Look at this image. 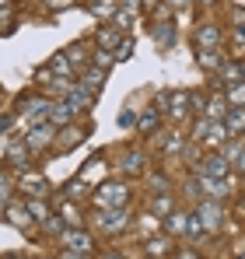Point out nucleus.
Returning a JSON list of instances; mask_svg holds the SVG:
<instances>
[{"instance_id":"nucleus-1","label":"nucleus","mask_w":245,"mask_h":259,"mask_svg":"<svg viewBox=\"0 0 245 259\" xmlns=\"http://www.w3.org/2000/svg\"><path fill=\"white\" fill-rule=\"evenodd\" d=\"M130 200H133V189H130V182H123V179H105V182H98V189L91 193V203H95L98 210H123V207H130Z\"/></svg>"},{"instance_id":"nucleus-2","label":"nucleus","mask_w":245,"mask_h":259,"mask_svg":"<svg viewBox=\"0 0 245 259\" xmlns=\"http://www.w3.org/2000/svg\"><path fill=\"white\" fill-rule=\"evenodd\" d=\"M158 105L165 109V116L175 123V126H182V123H189V116H193V105H189V91H168L158 98ZM154 105V109H158Z\"/></svg>"},{"instance_id":"nucleus-3","label":"nucleus","mask_w":245,"mask_h":259,"mask_svg":"<svg viewBox=\"0 0 245 259\" xmlns=\"http://www.w3.org/2000/svg\"><path fill=\"white\" fill-rule=\"evenodd\" d=\"M130 224H133V210L130 207H123V210H98V217H95V228L102 235H123Z\"/></svg>"},{"instance_id":"nucleus-4","label":"nucleus","mask_w":245,"mask_h":259,"mask_svg":"<svg viewBox=\"0 0 245 259\" xmlns=\"http://www.w3.org/2000/svg\"><path fill=\"white\" fill-rule=\"evenodd\" d=\"M193 214L200 217V228H203V235H217L221 231V224H224V210H221V200H200L196 203V210Z\"/></svg>"},{"instance_id":"nucleus-5","label":"nucleus","mask_w":245,"mask_h":259,"mask_svg":"<svg viewBox=\"0 0 245 259\" xmlns=\"http://www.w3.org/2000/svg\"><path fill=\"white\" fill-rule=\"evenodd\" d=\"M231 172V165H228V158L221 154V151H210L203 161H200V168H196V179H214V182H224Z\"/></svg>"},{"instance_id":"nucleus-6","label":"nucleus","mask_w":245,"mask_h":259,"mask_svg":"<svg viewBox=\"0 0 245 259\" xmlns=\"http://www.w3.org/2000/svg\"><path fill=\"white\" fill-rule=\"evenodd\" d=\"M60 242H63L67 252H77V256H91V252H95V242H91V235H88L84 228H67V231L60 235Z\"/></svg>"},{"instance_id":"nucleus-7","label":"nucleus","mask_w":245,"mask_h":259,"mask_svg":"<svg viewBox=\"0 0 245 259\" xmlns=\"http://www.w3.org/2000/svg\"><path fill=\"white\" fill-rule=\"evenodd\" d=\"M151 39H154V46H158L161 53H168L172 46L179 42V25H175L172 18H165V21H151Z\"/></svg>"},{"instance_id":"nucleus-8","label":"nucleus","mask_w":245,"mask_h":259,"mask_svg":"<svg viewBox=\"0 0 245 259\" xmlns=\"http://www.w3.org/2000/svg\"><path fill=\"white\" fill-rule=\"evenodd\" d=\"M53 140H56V126H53V123H32V130L25 133L28 151H42V147H49Z\"/></svg>"},{"instance_id":"nucleus-9","label":"nucleus","mask_w":245,"mask_h":259,"mask_svg":"<svg viewBox=\"0 0 245 259\" xmlns=\"http://www.w3.org/2000/svg\"><path fill=\"white\" fill-rule=\"evenodd\" d=\"M63 98H67V102H70L77 112H84V109H95V102H98V91L77 81V84H70V91H67Z\"/></svg>"},{"instance_id":"nucleus-10","label":"nucleus","mask_w":245,"mask_h":259,"mask_svg":"<svg viewBox=\"0 0 245 259\" xmlns=\"http://www.w3.org/2000/svg\"><path fill=\"white\" fill-rule=\"evenodd\" d=\"M77 119V109L67 102V98H60V102H49V123L56 130H63V126H70Z\"/></svg>"},{"instance_id":"nucleus-11","label":"nucleus","mask_w":245,"mask_h":259,"mask_svg":"<svg viewBox=\"0 0 245 259\" xmlns=\"http://www.w3.org/2000/svg\"><path fill=\"white\" fill-rule=\"evenodd\" d=\"M123 39H126V35H123L116 25H102V28L95 32V46H98V53H109V56H112V53L119 49Z\"/></svg>"},{"instance_id":"nucleus-12","label":"nucleus","mask_w":245,"mask_h":259,"mask_svg":"<svg viewBox=\"0 0 245 259\" xmlns=\"http://www.w3.org/2000/svg\"><path fill=\"white\" fill-rule=\"evenodd\" d=\"M221 42H224V35H221V25H200L196 28V35H193V46L196 49H221Z\"/></svg>"},{"instance_id":"nucleus-13","label":"nucleus","mask_w":245,"mask_h":259,"mask_svg":"<svg viewBox=\"0 0 245 259\" xmlns=\"http://www.w3.org/2000/svg\"><path fill=\"white\" fill-rule=\"evenodd\" d=\"M28 158H32V151H28L25 140H14V144H7V151H4V165H7V168H28Z\"/></svg>"},{"instance_id":"nucleus-14","label":"nucleus","mask_w":245,"mask_h":259,"mask_svg":"<svg viewBox=\"0 0 245 259\" xmlns=\"http://www.w3.org/2000/svg\"><path fill=\"white\" fill-rule=\"evenodd\" d=\"M4 221L7 224H18V228H35V221L28 214V203H18V200H11L4 207Z\"/></svg>"},{"instance_id":"nucleus-15","label":"nucleus","mask_w":245,"mask_h":259,"mask_svg":"<svg viewBox=\"0 0 245 259\" xmlns=\"http://www.w3.org/2000/svg\"><path fill=\"white\" fill-rule=\"evenodd\" d=\"M221 126H224V133H228V137L245 133V105H228V112H224Z\"/></svg>"},{"instance_id":"nucleus-16","label":"nucleus","mask_w":245,"mask_h":259,"mask_svg":"<svg viewBox=\"0 0 245 259\" xmlns=\"http://www.w3.org/2000/svg\"><path fill=\"white\" fill-rule=\"evenodd\" d=\"M186 217H189V210H172V214L161 221V231L168 235V238H186Z\"/></svg>"},{"instance_id":"nucleus-17","label":"nucleus","mask_w":245,"mask_h":259,"mask_svg":"<svg viewBox=\"0 0 245 259\" xmlns=\"http://www.w3.org/2000/svg\"><path fill=\"white\" fill-rule=\"evenodd\" d=\"M158 130H161V116H158V109H147L144 116H137V133H140L144 140L158 137Z\"/></svg>"},{"instance_id":"nucleus-18","label":"nucleus","mask_w":245,"mask_h":259,"mask_svg":"<svg viewBox=\"0 0 245 259\" xmlns=\"http://www.w3.org/2000/svg\"><path fill=\"white\" fill-rule=\"evenodd\" d=\"M46 70H49L53 77H70V74H74V63H70L67 53H53L49 63H46Z\"/></svg>"},{"instance_id":"nucleus-19","label":"nucleus","mask_w":245,"mask_h":259,"mask_svg":"<svg viewBox=\"0 0 245 259\" xmlns=\"http://www.w3.org/2000/svg\"><path fill=\"white\" fill-rule=\"evenodd\" d=\"M21 189L35 193V200H39V196H49V182H46V179H42L39 172H32V168L21 175Z\"/></svg>"},{"instance_id":"nucleus-20","label":"nucleus","mask_w":245,"mask_h":259,"mask_svg":"<svg viewBox=\"0 0 245 259\" xmlns=\"http://www.w3.org/2000/svg\"><path fill=\"white\" fill-rule=\"evenodd\" d=\"M224 60H228V56H224L221 49H196V63H200L203 70H214V74H217V67H221Z\"/></svg>"},{"instance_id":"nucleus-21","label":"nucleus","mask_w":245,"mask_h":259,"mask_svg":"<svg viewBox=\"0 0 245 259\" xmlns=\"http://www.w3.org/2000/svg\"><path fill=\"white\" fill-rule=\"evenodd\" d=\"M217 77H221L224 84H238V81H242V63H238V60H224V63L217 67Z\"/></svg>"},{"instance_id":"nucleus-22","label":"nucleus","mask_w":245,"mask_h":259,"mask_svg":"<svg viewBox=\"0 0 245 259\" xmlns=\"http://www.w3.org/2000/svg\"><path fill=\"white\" fill-rule=\"evenodd\" d=\"M144 252H147V256H168V252H175V249H172L168 235H161V238H147V242H144Z\"/></svg>"},{"instance_id":"nucleus-23","label":"nucleus","mask_w":245,"mask_h":259,"mask_svg":"<svg viewBox=\"0 0 245 259\" xmlns=\"http://www.w3.org/2000/svg\"><path fill=\"white\" fill-rule=\"evenodd\" d=\"M224 112H228V98H224V91H221L217 98H210V102H207V119L221 123V119H224Z\"/></svg>"},{"instance_id":"nucleus-24","label":"nucleus","mask_w":245,"mask_h":259,"mask_svg":"<svg viewBox=\"0 0 245 259\" xmlns=\"http://www.w3.org/2000/svg\"><path fill=\"white\" fill-rule=\"evenodd\" d=\"M105 74H109L105 67H88V70L81 74V84H88V88H95V91H98V88L105 84Z\"/></svg>"},{"instance_id":"nucleus-25","label":"nucleus","mask_w":245,"mask_h":259,"mask_svg":"<svg viewBox=\"0 0 245 259\" xmlns=\"http://www.w3.org/2000/svg\"><path fill=\"white\" fill-rule=\"evenodd\" d=\"M95 172H105V158H102V154H95V158H91V161L81 168V175H77V179H81V182H95V179H98Z\"/></svg>"},{"instance_id":"nucleus-26","label":"nucleus","mask_w":245,"mask_h":259,"mask_svg":"<svg viewBox=\"0 0 245 259\" xmlns=\"http://www.w3.org/2000/svg\"><path fill=\"white\" fill-rule=\"evenodd\" d=\"M42 231H46V235H53V238H60V235L67 231V221H63V217H56V214H49L46 221H42Z\"/></svg>"},{"instance_id":"nucleus-27","label":"nucleus","mask_w":245,"mask_h":259,"mask_svg":"<svg viewBox=\"0 0 245 259\" xmlns=\"http://www.w3.org/2000/svg\"><path fill=\"white\" fill-rule=\"evenodd\" d=\"M172 210H175V207H172V196H154V200H151V214L158 217V221H165Z\"/></svg>"},{"instance_id":"nucleus-28","label":"nucleus","mask_w":245,"mask_h":259,"mask_svg":"<svg viewBox=\"0 0 245 259\" xmlns=\"http://www.w3.org/2000/svg\"><path fill=\"white\" fill-rule=\"evenodd\" d=\"M95 18H112L116 14V0H91V7H88Z\"/></svg>"},{"instance_id":"nucleus-29","label":"nucleus","mask_w":245,"mask_h":259,"mask_svg":"<svg viewBox=\"0 0 245 259\" xmlns=\"http://www.w3.org/2000/svg\"><path fill=\"white\" fill-rule=\"evenodd\" d=\"M14 25H18V11H14V7H4V11H0V35H11Z\"/></svg>"},{"instance_id":"nucleus-30","label":"nucleus","mask_w":245,"mask_h":259,"mask_svg":"<svg viewBox=\"0 0 245 259\" xmlns=\"http://www.w3.org/2000/svg\"><path fill=\"white\" fill-rule=\"evenodd\" d=\"M182 147H186V140H182V133H179V130H172V133H168V137H165V154H179V151H182Z\"/></svg>"},{"instance_id":"nucleus-31","label":"nucleus","mask_w":245,"mask_h":259,"mask_svg":"<svg viewBox=\"0 0 245 259\" xmlns=\"http://www.w3.org/2000/svg\"><path fill=\"white\" fill-rule=\"evenodd\" d=\"M123 172H133V175L144 172V158H140V151H130V154L123 158Z\"/></svg>"},{"instance_id":"nucleus-32","label":"nucleus","mask_w":245,"mask_h":259,"mask_svg":"<svg viewBox=\"0 0 245 259\" xmlns=\"http://www.w3.org/2000/svg\"><path fill=\"white\" fill-rule=\"evenodd\" d=\"M224 98H228V105H245V81H238V84H228Z\"/></svg>"},{"instance_id":"nucleus-33","label":"nucleus","mask_w":245,"mask_h":259,"mask_svg":"<svg viewBox=\"0 0 245 259\" xmlns=\"http://www.w3.org/2000/svg\"><path fill=\"white\" fill-rule=\"evenodd\" d=\"M133 49H137V46H133V39H130V35H126V39L119 42V49L112 53V60H116V63H123V60H130V56H133Z\"/></svg>"},{"instance_id":"nucleus-34","label":"nucleus","mask_w":245,"mask_h":259,"mask_svg":"<svg viewBox=\"0 0 245 259\" xmlns=\"http://www.w3.org/2000/svg\"><path fill=\"white\" fill-rule=\"evenodd\" d=\"M119 126L123 130H137V112H133V109H123L119 112Z\"/></svg>"},{"instance_id":"nucleus-35","label":"nucleus","mask_w":245,"mask_h":259,"mask_svg":"<svg viewBox=\"0 0 245 259\" xmlns=\"http://www.w3.org/2000/svg\"><path fill=\"white\" fill-rule=\"evenodd\" d=\"M189 4H193V0H165V7H168V11H186Z\"/></svg>"},{"instance_id":"nucleus-36","label":"nucleus","mask_w":245,"mask_h":259,"mask_svg":"<svg viewBox=\"0 0 245 259\" xmlns=\"http://www.w3.org/2000/svg\"><path fill=\"white\" fill-rule=\"evenodd\" d=\"M231 168H235V172H238V175H245V147H242V151H238V158L231 161Z\"/></svg>"},{"instance_id":"nucleus-37","label":"nucleus","mask_w":245,"mask_h":259,"mask_svg":"<svg viewBox=\"0 0 245 259\" xmlns=\"http://www.w3.org/2000/svg\"><path fill=\"white\" fill-rule=\"evenodd\" d=\"M175 259H203L200 252H193V249H182V252H175Z\"/></svg>"},{"instance_id":"nucleus-38","label":"nucleus","mask_w":245,"mask_h":259,"mask_svg":"<svg viewBox=\"0 0 245 259\" xmlns=\"http://www.w3.org/2000/svg\"><path fill=\"white\" fill-rule=\"evenodd\" d=\"M49 7H53V11H67V7H70V0H49Z\"/></svg>"},{"instance_id":"nucleus-39","label":"nucleus","mask_w":245,"mask_h":259,"mask_svg":"<svg viewBox=\"0 0 245 259\" xmlns=\"http://www.w3.org/2000/svg\"><path fill=\"white\" fill-rule=\"evenodd\" d=\"M60 259H88V256H77V252H67V249H63V252H60Z\"/></svg>"},{"instance_id":"nucleus-40","label":"nucleus","mask_w":245,"mask_h":259,"mask_svg":"<svg viewBox=\"0 0 245 259\" xmlns=\"http://www.w3.org/2000/svg\"><path fill=\"white\" fill-rule=\"evenodd\" d=\"M196 4H200V7H214L217 0H196Z\"/></svg>"},{"instance_id":"nucleus-41","label":"nucleus","mask_w":245,"mask_h":259,"mask_svg":"<svg viewBox=\"0 0 245 259\" xmlns=\"http://www.w3.org/2000/svg\"><path fill=\"white\" fill-rule=\"evenodd\" d=\"M4 259H25V256H4Z\"/></svg>"},{"instance_id":"nucleus-42","label":"nucleus","mask_w":245,"mask_h":259,"mask_svg":"<svg viewBox=\"0 0 245 259\" xmlns=\"http://www.w3.org/2000/svg\"><path fill=\"white\" fill-rule=\"evenodd\" d=\"M238 35H242V39H245V25H242V32H238Z\"/></svg>"},{"instance_id":"nucleus-43","label":"nucleus","mask_w":245,"mask_h":259,"mask_svg":"<svg viewBox=\"0 0 245 259\" xmlns=\"http://www.w3.org/2000/svg\"><path fill=\"white\" fill-rule=\"evenodd\" d=\"M242 81H245V63H242Z\"/></svg>"},{"instance_id":"nucleus-44","label":"nucleus","mask_w":245,"mask_h":259,"mask_svg":"<svg viewBox=\"0 0 245 259\" xmlns=\"http://www.w3.org/2000/svg\"><path fill=\"white\" fill-rule=\"evenodd\" d=\"M242 179H245V175H242Z\"/></svg>"}]
</instances>
